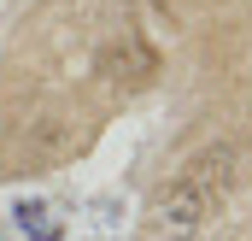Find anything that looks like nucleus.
Returning a JSON list of instances; mask_svg holds the SVG:
<instances>
[{"label":"nucleus","mask_w":252,"mask_h":241,"mask_svg":"<svg viewBox=\"0 0 252 241\" xmlns=\"http://www.w3.org/2000/svg\"><path fill=\"white\" fill-rule=\"evenodd\" d=\"M18 230H24L30 241H59V236H64L59 224L47 218V206H41V200H24V206H18Z\"/></svg>","instance_id":"f03ea898"},{"label":"nucleus","mask_w":252,"mask_h":241,"mask_svg":"<svg viewBox=\"0 0 252 241\" xmlns=\"http://www.w3.org/2000/svg\"><path fill=\"white\" fill-rule=\"evenodd\" d=\"M211 206H217V200H211L205 188H193V182L176 177V188L164 194V230H170V236H193L199 218H211Z\"/></svg>","instance_id":"f257e3e1"}]
</instances>
